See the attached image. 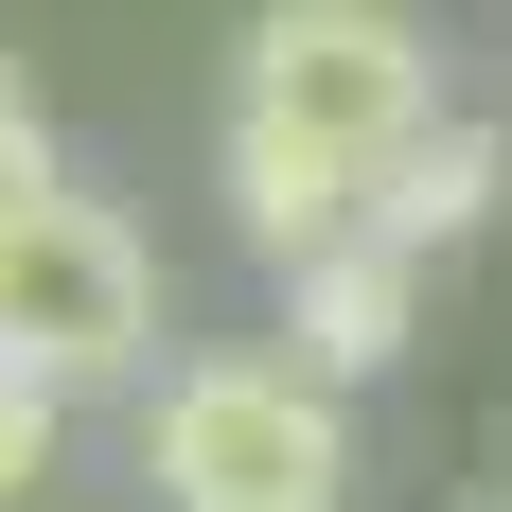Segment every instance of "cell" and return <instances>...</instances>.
Segmentation results:
<instances>
[{
    "instance_id": "obj_1",
    "label": "cell",
    "mask_w": 512,
    "mask_h": 512,
    "mask_svg": "<svg viewBox=\"0 0 512 512\" xmlns=\"http://www.w3.org/2000/svg\"><path fill=\"white\" fill-rule=\"evenodd\" d=\"M142 495L159 512H354V389H318L283 336L177 354L142 389Z\"/></svg>"
},
{
    "instance_id": "obj_2",
    "label": "cell",
    "mask_w": 512,
    "mask_h": 512,
    "mask_svg": "<svg viewBox=\"0 0 512 512\" xmlns=\"http://www.w3.org/2000/svg\"><path fill=\"white\" fill-rule=\"evenodd\" d=\"M230 106H265L283 142L354 159V177H389V159L442 124V36H424L407 0H265L248 18V71H230Z\"/></svg>"
},
{
    "instance_id": "obj_3",
    "label": "cell",
    "mask_w": 512,
    "mask_h": 512,
    "mask_svg": "<svg viewBox=\"0 0 512 512\" xmlns=\"http://www.w3.org/2000/svg\"><path fill=\"white\" fill-rule=\"evenodd\" d=\"M0 371H36V389H159V248L106 195L0 212Z\"/></svg>"
},
{
    "instance_id": "obj_4",
    "label": "cell",
    "mask_w": 512,
    "mask_h": 512,
    "mask_svg": "<svg viewBox=\"0 0 512 512\" xmlns=\"http://www.w3.org/2000/svg\"><path fill=\"white\" fill-rule=\"evenodd\" d=\"M265 301H283V354H301L318 389H371V371H407V336H424V248L407 230H336V248L265 265Z\"/></svg>"
},
{
    "instance_id": "obj_5",
    "label": "cell",
    "mask_w": 512,
    "mask_h": 512,
    "mask_svg": "<svg viewBox=\"0 0 512 512\" xmlns=\"http://www.w3.org/2000/svg\"><path fill=\"white\" fill-rule=\"evenodd\" d=\"M212 195H230L248 265H301V248H336V230H371V177H354V159H318V142H283L265 106L212 124Z\"/></svg>"
},
{
    "instance_id": "obj_6",
    "label": "cell",
    "mask_w": 512,
    "mask_h": 512,
    "mask_svg": "<svg viewBox=\"0 0 512 512\" xmlns=\"http://www.w3.org/2000/svg\"><path fill=\"white\" fill-rule=\"evenodd\" d=\"M495 195H512V142L477 124V106H442V124H424V142L389 159V177H371V230H407V248L442 265V248H460V230H477Z\"/></svg>"
},
{
    "instance_id": "obj_7",
    "label": "cell",
    "mask_w": 512,
    "mask_h": 512,
    "mask_svg": "<svg viewBox=\"0 0 512 512\" xmlns=\"http://www.w3.org/2000/svg\"><path fill=\"white\" fill-rule=\"evenodd\" d=\"M53 442H71V389H36V371H0V512H36Z\"/></svg>"
},
{
    "instance_id": "obj_8",
    "label": "cell",
    "mask_w": 512,
    "mask_h": 512,
    "mask_svg": "<svg viewBox=\"0 0 512 512\" xmlns=\"http://www.w3.org/2000/svg\"><path fill=\"white\" fill-rule=\"evenodd\" d=\"M36 195H71V159H53V124H36V89L0 71V212H36Z\"/></svg>"
},
{
    "instance_id": "obj_9",
    "label": "cell",
    "mask_w": 512,
    "mask_h": 512,
    "mask_svg": "<svg viewBox=\"0 0 512 512\" xmlns=\"http://www.w3.org/2000/svg\"><path fill=\"white\" fill-rule=\"evenodd\" d=\"M460 512H512V424H495V460H477V495Z\"/></svg>"
}]
</instances>
